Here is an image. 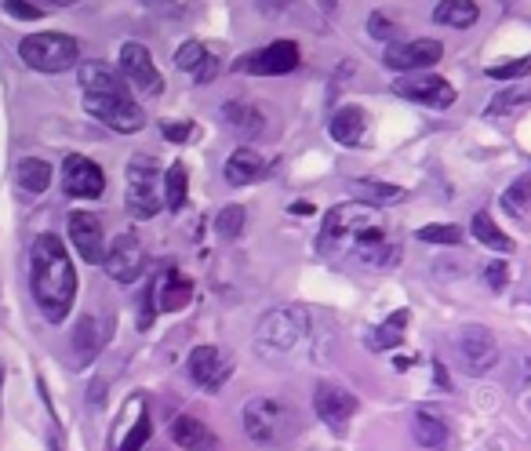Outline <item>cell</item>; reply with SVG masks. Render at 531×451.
Instances as JSON below:
<instances>
[{"instance_id":"cell-45","label":"cell","mask_w":531,"mask_h":451,"mask_svg":"<svg viewBox=\"0 0 531 451\" xmlns=\"http://www.w3.org/2000/svg\"><path fill=\"white\" fill-rule=\"evenodd\" d=\"M291 211H295V215H310V211H313V204L299 201V204H291Z\"/></svg>"},{"instance_id":"cell-3","label":"cell","mask_w":531,"mask_h":451,"mask_svg":"<svg viewBox=\"0 0 531 451\" xmlns=\"http://www.w3.org/2000/svg\"><path fill=\"white\" fill-rule=\"evenodd\" d=\"M310 331V313L306 306H277L259 321V331H255V342H259L266 353H291L306 339Z\"/></svg>"},{"instance_id":"cell-19","label":"cell","mask_w":531,"mask_h":451,"mask_svg":"<svg viewBox=\"0 0 531 451\" xmlns=\"http://www.w3.org/2000/svg\"><path fill=\"white\" fill-rule=\"evenodd\" d=\"M266 171H270V161H266L259 150L241 146V150L226 161V182H230V186H251V182H259Z\"/></svg>"},{"instance_id":"cell-41","label":"cell","mask_w":531,"mask_h":451,"mask_svg":"<svg viewBox=\"0 0 531 451\" xmlns=\"http://www.w3.org/2000/svg\"><path fill=\"white\" fill-rule=\"evenodd\" d=\"M161 131H164V139L168 142H186L193 135V124L190 121H164Z\"/></svg>"},{"instance_id":"cell-21","label":"cell","mask_w":531,"mask_h":451,"mask_svg":"<svg viewBox=\"0 0 531 451\" xmlns=\"http://www.w3.org/2000/svg\"><path fill=\"white\" fill-rule=\"evenodd\" d=\"M171 437H175V444L182 451H215V433L193 415H179L175 426H171Z\"/></svg>"},{"instance_id":"cell-16","label":"cell","mask_w":531,"mask_h":451,"mask_svg":"<svg viewBox=\"0 0 531 451\" xmlns=\"http://www.w3.org/2000/svg\"><path fill=\"white\" fill-rule=\"evenodd\" d=\"M70 241H73V248L81 251L84 262H91V266L106 262V233H102L99 215H91V211H73Z\"/></svg>"},{"instance_id":"cell-10","label":"cell","mask_w":531,"mask_h":451,"mask_svg":"<svg viewBox=\"0 0 531 451\" xmlns=\"http://www.w3.org/2000/svg\"><path fill=\"white\" fill-rule=\"evenodd\" d=\"M441 59H444V44L433 41V37H419V41H408V44H390L386 55H382V62H386L390 70L401 73V77L404 73L430 70V66H437Z\"/></svg>"},{"instance_id":"cell-34","label":"cell","mask_w":531,"mask_h":451,"mask_svg":"<svg viewBox=\"0 0 531 451\" xmlns=\"http://www.w3.org/2000/svg\"><path fill=\"white\" fill-rule=\"evenodd\" d=\"M215 230H219V237H226V241H237V237L244 233V208L241 204L222 208L219 219H215Z\"/></svg>"},{"instance_id":"cell-25","label":"cell","mask_w":531,"mask_h":451,"mask_svg":"<svg viewBox=\"0 0 531 451\" xmlns=\"http://www.w3.org/2000/svg\"><path fill=\"white\" fill-rule=\"evenodd\" d=\"M477 4L473 0H441L437 8H433V19L441 22V26H451V30H470L473 22H477Z\"/></svg>"},{"instance_id":"cell-8","label":"cell","mask_w":531,"mask_h":451,"mask_svg":"<svg viewBox=\"0 0 531 451\" xmlns=\"http://www.w3.org/2000/svg\"><path fill=\"white\" fill-rule=\"evenodd\" d=\"M368 222H375V219H371V208H364V204H339V208H331L328 219H324L317 248H321L324 255H331L335 248L346 251L353 237H357V230L368 226Z\"/></svg>"},{"instance_id":"cell-39","label":"cell","mask_w":531,"mask_h":451,"mask_svg":"<svg viewBox=\"0 0 531 451\" xmlns=\"http://www.w3.org/2000/svg\"><path fill=\"white\" fill-rule=\"evenodd\" d=\"M4 11H8V15H15V19H26V22L41 19V15H44V11L37 8V4H30V0H4Z\"/></svg>"},{"instance_id":"cell-15","label":"cell","mask_w":531,"mask_h":451,"mask_svg":"<svg viewBox=\"0 0 531 451\" xmlns=\"http://www.w3.org/2000/svg\"><path fill=\"white\" fill-rule=\"evenodd\" d=\"M106 273L117 284L139 281L142 273V241L131 230H124L121 237H113V244L106 248Z\"/></svg>"},{"instance_id":"cell-27","label":"cell","mask_w":531,"mask_h":451,"mask_svg":"<svg viewBox=\"0 0 531 451\" xmlns=\"http://www.w3.org/2000/svg\"><path fill=\"white\" fill-rule=\"evenodd\" d=\"M470 230H473V237H477L481 244H488L491 251H506V255L513 251V241L495 226V219H491L488 211H477V215H473Z\"/></svg>"},{"instance_id":"cell-13","label":"cell","mask_w":531,"mask_h":451,"mask_svg":"<svg viewBox=\"0 0 531 451\" xmlns=\"http://www.w3.org/2000/svg\"><path fill=\"white\" fill-rule=\"evenodd\" d=\"M313 408H317V415L328 422L331 430L339 433L350 426L353 411H357V397H353L346 386H339V382H317V390H313Z\"/></svg>"},{"instance_id":"cell-37","label":"cell","mask_w":531,"mask_h":451,"mask_svg":"<svg viewBox=\"0 0 531 451\" xmlns=\"http://www.w3.org/2000/svg\"><path fill=\"white\" fill-rule=\"evenodd\" d=\"M146 441H150V415L142 411L139 422L131 426V433H128V437H124V444H121V448H117V451H139Z\"/></svg>"},{"instance_id":"cell-33","label":"cell","mask_w":531,"mask_h":451,"mask_svg":"<svg viewBox=\"0 0 531 451\" xmlns=\"http://www.w3.org/2000/svg\"><path fill=\"white\" fill-rule=\"evenodd\" d=\"M488 77L491 81H528L531 77V55H524V59H513V62H499V66H488Z\"/></svg>"},{"instance_id":"cell-35","label":"cell","mask_w":531,"mask_h":451,"mask_svg":"<svg viewBox=\"0 0 531 451\" xmlns=\"http://www.w3.org/2000/svg\"><path fill=\"white\" fill-rule=\"evenodd\" d=\"M419 241H426V244H459L462 230L459 226H451V222H433V226H422L419 230Z\"/></svg>"},{"instance_id":"cell-1","label":"cell","mask_w":531,"mask_h":451,"mask_svg":"<svg viewBox=\"0 0 531 451\" xmlns=\"http://www.w3.org/2000/svg\"><path fill=\"white\" fill-rule=\"evenodd\" d=\"M30 291L41 306L44 321L62 324L77 299V273L66 255V244L55 233H41L30 248Z\"/></svg>"},{"instance_id":"cell-18","label":"cell","mask_w":531,"mask_h":451,"mask_svg":"<svg viewBox=\"0 0 531 451\" xmlns=\"http://www.w3.org/2000/svg\"><path fill=\"white\" fill-rule=\"evenodd\" d=\"M150 295H153V302H157V310L179 313V310H186V306H190L193 281L186 277V273H179V270H164L161 277L153 281Z\"/></svg>"},{"instance_id":"cell-28","label":"cell","mask_w":531,"mask_h":451,"mask_svg":"<svg viewBox=\"0 0 531 451\" xmlns=\"http://www.w3.org/2000/svg\"><path fill=\"white\" fill-rule=\"evenodd\" d=\"M521 106H531V84H510L506 91H499L488 102V113L491 117H506V113H517Z\"/></svg>"},{"instance_id":"cell-46","label":"cell","mask_w":531,"mask_h":451,"mask_svg":"<svg viewBox=\"0 0 531 451\" xmlns=\"http://www.w3.org/2000/svg\"><path fill=\"white\" fill-rule=\"evenodd\" d=\"M0 371H4V368H0Z\"/></svg>"},{"instance_id":"cell-23","label":"cell","mask_w":531,"mask_h":451,"mask_svg":"<svg viewBox=\"0 0 531 451\" xmlns=\"http://www.w3.org/2000/svg\"><path fill=\"white\" fill-rule=\"evenodd\" d=\"M102 342H106V331H102L99 317H84V321L77 324V331H73V353H77V361L81 364L95 361L102 350Z\"/></svg>"},{"instance_id":"cell-42","label":"cell","mask_w":531,"mask_h":451,"mask_svg":"<svg viewBox=\"0 0 531 451\" xmlns=\"http://www.w3.org/2000/svg\"><path fill=\"white\" fill-rule=\"evenodd\" d=\"M215 73H219V59H215V55H204V62L197 66V70H193V81L211 84V81H215Z\"/></svg>"},{"instance_id":"cell-32","label":"cell","mask_w":531,"mask_h":451,"mask_svg":"<svg viewBox=\"0 0 531 451\" xmlns=\"http://www.w3.org/2000/svg\"><path fill=\"white\" fill-rule=\"evenodd\" d=\"M502 208L510 211V215H528V208H531V171H524L521 179L513 182L510 190L502 193Z\"/></svg>"},{"instance_id":"cell-12","label":"cell","mask_w":531,"mask_h":451,"mask_svg":"<svg viewBox=\"0 0 531 451\" xmlns=\"http://www.w3.org/2000/svg\"><path fill=\"white\" fill-rule=\"evenodd\" d=\"M62 190L70 197H81V201H95L106 190V175L95 161H88L81 153H70L62 164Z\"/></svg>"},{"instance_id":"cell-40","label":"cell","mask_w":531,"mask_h":451,"mask_svg":"<svg viewBox=\"0 0 531 451\" xmlns=\"http://www.w3.org/2000/svg\"><path fill=\"white\" fill-rule=\"evenodd\" d=\"M368 33H371V37H379V41H390L393 33H397V26H393V22L386 19L382 11H375V15L368 19Z\"/></svg>"},{"instance_id":"cell-9","label":"cell","mask_w":531,"mask_h":451,"mask_svg":"<svg viewBox=\"0 0 531 451\" xmlns=\"http://www.w3.org/2000/svg\"><path fill=\"white\" fill-rule=\"evenodd\" d=\"M455 350H459L462 368L470 375H488L495 364H499V342L484 324H466L455 339Z\"/></svg>"},{"instance_id":"cell-36","label":"cell","mask_w":531,"mask_h":451,"mask_svg":"<svg viewBox=\"0 0 531 451\" xmlns=\"http://www.w3.org/2000/svg\"><path fill=\"white\" fill-rule=\"evenodd\" d=\"M204 55H208V51H204L201 41H186L179 48V55H175V66H179V70H190L193 73L204 62Z\"/></svg>"},{"instance_id":"cell-11","label":"cell","mask_w":531,"mask_h":451,"mask_svg":"<svg viewBox=\"0 0 531 451\" xmlns=\"http://www.w3.org/2000/svg\"><path fill=\"white\" fill-rule=\"evenodd\" d=\"M393 91L401 99L422 102V106H433V110H448L455 102V88L444 77H433V73H404V77L393 81Z\"/></svg>"},{"instance_id":"cell-5","label":"cell","mask_w":531,"mask_h":451,"mask_svg":"<svg viewBox=\"0 0 531 451\" xmlns=\"http://www.w3.org/2000/svg\"><path fill=\"white\" fill-rule=\"evenodd\" d=\"M84 110L106 128L131 135L146 124V113L139 110V102L131 99V91H113V95H84Z\"/></svg>"},{"instance_id":"cell-26","label":"cell","mask_w":531,"mask_h":451,"mask_svg":"<svg viewBox=\"0 0 531 451\" xmlns=\"http://www.w3.org/2000/svg\"><path fill=\"white\" fill-rule=\"evenodd\" d=\"M404 328H408V310H397L386 317V324L368 335V346L371 350H393V346H401L404 342Z\"/></svg>"},{"instance_id":"cell-2","label":"cell","mask_w":531,"mask_h":451,"mask_svg":"<svg viewBox=\"0 0 531 451\" xmlns=\"http://www.w3.org/2000/svg\"><path fill=\"white\" fill-rule=\"evenodd\" d=\"M19 59L30 70L41 73H66L81 62V44L73 41L70 33H30L19 44Z\"/></svg>"},{"instance_id":"cell-6","label":"cell","mask_w":531,"mask_h":451,"mask_svg":"<svg viewBox=\"0 0 531 451\" xmlns=\"http://www.w3.org/2000/svg\"><path fill=\"white\" fill-rule=\"evenodd\" d=\"M291 408H284L281 401L273 397H251L244 404V430H248L251 441L259 444H277L288 430Z\"/></svg>"},{"instance_id":"cell-38","label":"cell","mask_w":531,"mask_h":451,"mask_svg":"<svg viewBox=\"0 0 531 451\" xmlns=\"http://www.w3.org/2000/svg\"><path fill=\"white\" fill-rule=\"evenodd\" d=\"M484 281H488V288L502 291L506 284H510V266H506L502 259L488 262V270H484Z\"/></svg>"},{"instance_id":"cell-17","label":"cell","mask_w":531,"mask_h":451,"mask_svg":"<svg viewBox=\"0 0 531 451\" xmlns=\"http://www.w3.org/2000/svg\"><path fill=\"white\" fill-rule=\"evenodd\" d=\"M230 375H233V361L219 350V346H197V350L190 353V379L197 382L201 390L215 393Z\"/></svg>"},{"instance_id":"cell-24","label":"cell","mask_w":531,"mask_h":451,"mask_svg":"<svg viewBox=\"0 0 531 451\" xmlns=\"http://www.w3.org/2000/svg\"><path fill=\"white\" fill-rule=\"evenodd\" d=\"M411 437L422 444V448H444L448 444V426H444L433 411H415L411 415Z\"/></svg>"},{"instance_id":"cell-44","label":"cell","mask_w":531,"mask_h":451,"mask_svg":"<svg viewBox=\"0 0 531 451\" xmlns=\"http://www.w3.org/2000/svg\"><path fill=\"white\" fill-rule=\"evenodd\" d=\"M30 4H37V8H70V4H77V0H30Z\"/></svg>"},{"instance_id":"cell-20","label":"cell","mask_w":531,"mask_h":451,"mask_svg":"<svg viewBox=\"0 0 531 451\" xmlns=\"http://www.w3.org/2000/svg\"><path fill=\"white\" fill-rule=\"evenodd\" d=\"M350 197H353V204H364V208H386V204L404 201V190L401 186H393V182L353 179L350 182Z\"/></svg>"},{"instance_id":"cell-4","label":"cell","mask_w":531,"mask_h":451,"mask_svg":"<svg viewBox=\"0 0 531 451\" xmlns=\"http://www.w3.org/2000/svg\"><path fill=\"white\" fill-rule=\"evenodd\" d=\"M157 179H161V164L150 153H135L128 164V211L131 219H153L164 208L161 193H157Z\"/></svg>"},{"instance_id":"cell-31","label":"cell","mask_w":531,"mask_h":451,"mask_svg":"<svg viewBox=\"0 0 531 451\" xmlns=\"http://www.w3.org/2000/svg\"><path fill=\"white\" fill-rule=\"evenodd\" d=\"M222 113H226V121L241 131V135H255L262 128V113L255 106H248V102H226Z\"/></svg>"},{"instance_id":"cell-30","label":"cell","mask_w":531,"mask_h":451,"mask_svg":"<svg viewBox=\"0 0 531 451\" xmlns=\"http://www.w3.org/2000/svg\"><path fill=\"white\" fill-rule=\"evenodd\" d=\"M186 193H190V179H186V164H171L168 175H164V204L171 211H179L186 204Z\"/></svg>"},{"instance_id":"cell-29","label":"cell","mask_w":531,"mask_h":451,"mask_svg":"<svg viewBox=\"0 0 531 451\" xmlns=\"http://www.w3.org/2000/svg\"><path fill=\"white\" fill-rule=\"evenodd\" d=\"M19 186L26 193H44L51 186V164L37 161V157H26L19 164Z\"/></svg>"},{"instance_id":"cell-43","label":"cell","mask_w":531,"mask_h":451,"mask_svg":"<svg viewBox=\"0 0 531 451\" xmlns=\"http://www.w3.org/2000/svg\"><path fill=\"white\" fill-rule=\"evenodd\" d=\"M146 4H150L153 11H161V15H168V19H171V15H179V19H182V15H186V11H182L179 4H175V0H146Z\"/></svg>"},{"instance_id":"cell-14","label":"cell","mask_w":531,"mask_h":451,"mask_svg":"<svg viewBox=\"0 0 531 451\" xmlns=\"http://www.w3.org/2000/svg\"><path fill=\"white\" fill-rule=\"evenodd\" d=\"M121 73H124V81H128L131 88H139L142 95H161L164 91L161 73L153 66V55L142 48L139 41H128L121 48Z\"/></svg>"},{"instance_id":"cell-7","label":"cell","mask_w":531,"mask_h":451,"mask_svg":"<svg viewBox=\"0 0 531 451\" xmlns=\"http://www.w3.org/2000/svg\"><path fill=\"white\" fill-rule=\"evenodd\" d=\"M302 62V51L295 41H273L259 51H248L241 59L233 62L237 73H255V77H284Z\"/></svg>"},{"instance_id":"cell-22","label":"cell","mask_w":531,"mask_h":451,"mask_svg":"<svg viewBox=\"0 0 531 451\" xmlns=\"http://www.w3.org/2000/svg\"><path fill=\"white\" fill-rule=\"evenodd\" d=\"M328 128H331V139L339 142V146H361L368 117H364L361 106H342V110L331 117Z\"/></svg>"}]
</instances>
